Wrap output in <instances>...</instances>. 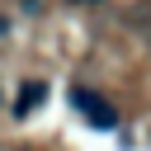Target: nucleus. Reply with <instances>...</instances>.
I'll return each mask as SVG.
<instances>
[{
    "label": "nucleus",
    "instance_id": "1",
    "mask_svg": "<svg viewBox=\"0 0 151 151\" xmlns=\"http://www.w3.org/2000/svg\"><path fill=\"white\" fill-rule=\"evenodd\" d=\"M76 104L85 109V118H90L94 127H104V132L118 127V109H113V104H104V99H94V94H85V90H76Z\"/></svg>",
    "mask_w": 151,
    "mask_h": 151
},
{
    "label": "nucleus",
    "instance_id": "2",
    "mask_svg": "<svg viewBox=\"0 0 151 151\" xmlns=\"http://www.w3.org/2000/svg\"><path fill=\"white\" fill-rule=\"evenodd\" d=\"M42 99H47V85H42V80H33V85H24V94L14 99V118H24V113H33V109H38Z\"/></svg>",
    "mask_w": 151,
    "mask_h": 151
}]
</instances>
